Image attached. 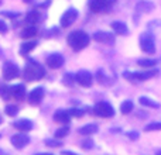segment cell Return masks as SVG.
<instances>
[{
  "label": "cell",
  "mask_w": 161,
  "mask_h": 155,
  "mask_svg": "<svg viewBox=\"0 0 161 155\" xmlns=\"http://www.w3.org/2000/svg\"><path fill=\"white\" fill-rule=\"evenodd\" d=\"M67 41H68V45H69L74 51H80L85 47H88L91 38H89V35L85 31L76 30V31H72V33L68 35Z\"/></svg>",
  "instance_id": "1"
},
{
  "label": "cell",
  "mask_w": 161,
  "mask_h": 155,
  "mask_svg": "<svg viewBox=\"0 0 161 155\" xmlns=\"http://www.w3.org/2000/svg\"><path fill=\"white\" fill-rule=\"evenodd\" d=\"M23 76H24L25 80H40L45 76V71L38 62L36 61H28L27 65L24 67V71H23Z\"/></svg>",
  "instance_id": "2"
},
{
  "label": "cell",
  "mask_w": 161,
  "mask_h": 155,
  "mask_svg": "<svg viewBox=\"0 0 161 155\" xmlns=\"http://www.w3.org/2000/svg\"><path fill=\"white\" fill-rule=\"evenodd\" d=\"M93 113L103 119H110L114 116V109L109 102H97L93 106Z\"/></svg>",
  "instance_id": "3"
},
{
  "label": "cell",
  "mask_w": 161,
  "mask_h": 155,
  "mask_svg": "<svg viewBox=\"0 0 161 155\" xmlns=\"http://www.w3.org/2000/svg\"><path fill=\"white\" fill-rule=\"evenodd\" d=\"M140 47H142V50L144 51L146 54H154L156 52V41H154V37L153 34L150 33H144L140 35Z\"/></svg>",
  "instance_id": "4"
},
{
  "label": "cell",
  "mask_w": 161,
  "mask_h": 155,
  "mask_svg": "<svg viewBox=\"0 0 161 155\" xmlns=\"http://www.w3.org/2000/svg\"><path fill=\"white\" fill-rule=\"evenodd\" d=\"M158 73L157 69H148V71H143V72H125L123 73V78L129 80H147L150 78L156 76Z\"/></svg>",
  "instance_id": "5"
},
{
  "label": "cell",
  "mask_w": 161,
  "mask_h": 155,
  "mask_svg": "<svg viewBox=\"0 0 161 155\" xmlns=\"http://www.w3.org/2000/svg\"><path fill=\"white\" fill-rule=\"evenodd\" d=\"M116 0H89V8L93 13H102V11L110 8Z\"/></svg>",
  "instance_id": "6"
},
{
  "label": "cell",
  "mask_w": 161,
  "mask_h": 155,
  "mask_svg": "<svg viewBox=\"0 0 161 155\" xmlns=\"http://www.w3.org/2000/svg\"><path fill=\"white\" fill-rule=\"evenodd\" d=\"M3 78H4L6 80H11V79H16V78L20 76V69L19 67H17L16 64H13V62L7 61L4 62V65H3Z\"/></svg>",
  "instance_id": "7"
},
{
  "label": "cell",
  "mask_w": 161,
  "mask_h": 155,
  "mask_svg": "<svg viewBox=\"0 0 161 155\" xmlns=\"http://www.w3.org/2000/svg\"><path fill=\"white\" fill-rule=\"evenodd\" d=\"M75 82H78L83 88H89V86H92V83H93V78H92V73L89 72V71L80 69L75 75Z\"/></svg>",
  "instance_id": "8"
},
{
  "label": "cell",
  "mask_w": 161,
  "mask_h": 155,
  "mask_svg": "<svg viewBox=\"0 0 161 155\" xmlns=\"http://www.w3.org/2000/svg\"><path fill=\"white\" fill-rule=\"evenodd\" d=\"M76 19H78V10H76V8H68V10L62 14L59 24H61V27H69L71 24L75 23Z\"/></svg>",
  "instance_id": "9"
},
{
  "label": "cell",
  "mask_w": 161,
  "mask_h": 155,
  "mask_svg": "<svg viewBox=\"0 0 161 155\" xmlns=\"http://www.w3.org/2000/svg\"><path fill=\"white\" fill-rule=\"evenodd\" d=\"M10 141H11V144H13L14 148H17V150H23L25 145H28V142H30V137L24 133H20V134H14V136L11 137Z\"/></svg>",
  "instance_id": "10"
},
{
  "label": "cell",
  "mask_w": 161,
  "mask_h": 155,
  "mask_svg": "<svg viewBox=\"0 0 161 155\" xmlns=\"http://www.w3.org/2000/svg\"><path fill=\"white\" fill-rule=\"evenodd\" d=\"M64 62H65L64 56L58 52L51 54V55L47 58V65L51 68V69H58V68H61L62 65H64Z\"/></svg>",
  "instance_id": "11"
},
{
  "label": "cell",
  "mask_w": 161,
  "mask_h": 155,
  "mask_svg": "<svg viewBox=\"0 0 161 155\" xmlns=\"http://www.w3.org/2000/svg\"><path fill=\"white\" fill-rule=\"evenodd\" d=\"M42 97H44V88H36L30 92V94H28V103L37 106L41 103Z\"/></svg>",
  "instance_id": "12"
},
{
  "label": "cell",
  "mask_w": 161,
  "mask_h": 155,
  "mask_svg": "<svg viewBox=\"0 0 161 155\" xmlns=\"http://www.w3.org/2000/svg\"><path fill=\"white\" fill-rule=\"evenodd\" d=\"M93 40L97 42H103V44H113L114 42V35L106 31H97L93 34Z\"/></svg>",
  "instance_id": "13"
},
{
  "label": "cell",
  "mask_w": 161,
  "mask_h": 155,
  "mask_svg": "<svg viewBox=\"0 0 161 155\" xmlns=\"http://www.w3.org/2000/svg\"><path fill=\"white\" fill-rule=\"evenodd\" d=\"M13 126H14V128H17V130L21 131V133H27V131L33 130L34 124H33V121L28 119H20V120H17V121H14Z\"/></svg>",
  "instance_id": "14"
},
{
  "label": "cell",
  "mask_w": 161,
  "mask_h": 155,
  "mask_svg": "<svg viewBox=\"0 0 161 155\" xmlns=\"http://www.w3.org/2000/svg\"><path fill=\"white\" fill-rule=\"evenodd\" d=\"M10 94H11V97H14L16 100H23L25 96V86L21 85V83L10 86Z\"/></svg>",
  "instance_id": "15"
},
{
  "label": "cell",
  "mask_w": 161,
  "mask_h": 155,
  "mask_svg": "<svg viewBox=\"0 0 161 155\" xmlns=\"http://www.w3.org/2000/svg\"><path fill=\"white\" fill-rule=\"evenodd\" d=\"M54 120L57 123H61V124H68L71 120V114L67 110H57L54 113Z\"/></svg>",
  "instance_id": "16"
},
{
  "label": "cell",
  "mask_w": 161,
  "mask_h": 155,
  "mask_svg": "<svg viewBox=\"0 0 161 155\" xmlns=\"http://www.w3.org/2000/svg\"><path fill=\"white\" fill-rule=\"evenodd\" d=\"M112 30H113L117 35H126V34L129 33L127 25L123 21H113L112 23Z\"/></svg>",
  "instance_id": "17"
},
{
  "label": "cell",
  "mask_w": 161,
  "mask_h": 155,
  "mask_svg": "<svg viewBox=\"0 0 161 155\" xmlns=\"http://www.w3.org/2000/svg\"><path fill=\"white\" fill-rule=\"evenodd\" d=\"M154 8V3L148 2V0H140L136 4V10L140 11V13H147V11H151Z\"/></svg>",
  "instance_id": "18"
},
{
  "label": "cell",
  "mask_w": 161,
  "mask_h": 155,
  "mask_svg": "<svg viewBox=\"0 0 161 155\" xmlns=\"http://www.w3.org/2000/svg\"><path fill=\"white\" fill-rule=\"evenodd\" d=\"M97 130L99 128H97L96 124H86L79 128V134H82V136H92V134L97 133Z\"/></svg>",
  "instance_id": "19"
},
{
  "label": "cell",
  "mask_w": 161,
  "mask_h": 155,
  "mask_svg": "<svg viewBox=\"0 0 161 155\" xmlns=\"http://www.w3.org/2000/svg\"><path fill=\"white\" fill-rule=\"evenodd\" d=\"M36 47H37V41L24 42V44L20 45V54H21V55H27V54L30 52V51H33Z\"/></svg>",
  "instance_id": "20"
},
{
  "label": "cell",
  "mask_w": 161,
  "mask_h": 155,
  "mask_svg": "<svg viewBox=\"0 0 161 155\" xmlns=\"http://www.w3.org/2000/svg\"><path fill=\"white\" fill-rule=\"evenodd\" d=\"M139 102H140V104L146 106V107H153V109H158L160 107V104L156 102V100L150 99V97H146V96L139 97Z\"/></svg>",
  "instance_id": "21"
},
{
  "label": "cell",
  "mask_w": 161,
  "mask_h": 155,
  "mask_svg": "<svg viewBox=\"0 0 161 155\" xmlns=\"http://www.w3.org/2000/svg\"><path fill=\"white\" fill-rule=\"evenodd\" d=\"M36 34H37V28L34 27V25H30V27L24 28V30L21 31L20 37H21V38H31V37H34Z\"/></svg>",
  "instance_id": "22"
},
{
  "label": "cell",
  "mask_w": 161,
  "mask_h": 155,
  "mask_svg": "<svg viewBox=\"0 0 161 155\" xmlns=\"http://www.w3.org/2000/svg\"><path fill=\"white\" fill-rule=\"evenodd\" d=\"M40 21V14L37 11H30L25 16V23L27 24H36V23Z\"/></svg>",
  "instance_id": "23"
},
{
  "label": "cell",
  "mask_w": 161,
  "mask_h": 155,
  "mask_svg": "<svg viewBox=\"0 0 161 155\" xmlns=\"http://www.w3.org/2000/svg\"><path fill=\"white\" fill-rule=\"evenodd\" d=\"M133 107H134V104L131 100H125V102L120 104V111H122L123 114H129L130 111H133Z\"/></svg>",
  "instance_id": "24"
},
{
  "label": "cell",
  "mask_w": 161,
  "mask_h": 155,
  "mask_svg": "<svg viewBox=\"0 0 161 155\" xmlns=\"http://www.w3.org/2000/svg\"><path fill=\"white\" fill-rule=\"evenodd\" d=\"M137 65H139V67H142V68H151V67H156L157 61H156V59H151V58L139 59V61H137Z\"/></svg>",
  "instance_id": "25"
},
{
  "label": "cell",
  "mask_w": 161,
  "mask_h": 155,
  "mask_svg": "<svg viewBox=\"0 0 161 155\" xmlns=\"http://www.w3.org/2000/svg\"><path fill=\"white\" fill-rule=\"evenodd\" d=\"M68 134H69V127L64 126V127L58 128V130L55 131V134H54V138H64V137H67Z\"/></svg>",
  "instance_id": "26"
},
{
  "label": "cell",
  "mask_w": 161,
  "mask_h": 155,
  "mask_svg": "<svg viewBox=\"0 0 161 155\" xmlns=\"http://www.w3.org/2000/svg\"><path fill=\"white\" fill-rule=\"evenodd\" d=\"M4 111H6V114H7V116L13 117V116H16V114L19 113V107H17V106H14V104H7L4 107Z\"/></svg>",
  "instance_id": "27"
},
{
  "label": "cell",
  "mask_w": 161,
  "mask_h": 155,
  "mask_svg": "<svg viewBox=\"0 0 161 155\" xmlns=\"http://www.w3.org/2000/svg\"><path fill=\"white\" fill-rule=\"evenodd\" d=\"M0 96H2L3 99L7 100L8 97L11 96V94H10V86H7V85H0Z\"/></svg>",
  "instance_id": "28"
},
{
  "label": "cell",
  "mask_w": 161,
  "mask_h": 155,
  "mask_svg": "<svg viewBox=\"0 0 161 155\" xmlns=\"http://www.w3.org/2000/svg\"><path fill=\"white\" fill-rule=\"evenodd\" d=\"M74 83H75V75H72V73H65L64 75V85L72 86Z\"/></svg>",
  "instance_id": "29"
},
{
  "label": "cell",
  "mask_w": 161,
  "mask_h": 155,
  "mask_svg": "<svg viewBox=\"0 0 161 155\" xmlns=\"http://www.w3.org/2000/svg\"><path fill=\"white\" fill-rule=\"evenodd\" d=\"M45 145H48V147H62V141H59V140H45Z\"/></svg>",
  "instance_id": "30"
},
{
  "label": "cell",
  "mask_w": 161,
  "mask_h": 155,
  "mask_svg": "<svg viewBox=\"0 0 161 155\" xmlns=\"http://www.w3.org/2000/svg\"><path fill=\"white\" fill-rule=\"evenodd\" d=\"M144 130L146 131H157V130H161V123H151V124L146 126Z\"/></svg>",
  "instance_id": "31"
},
{
  "label": "cell",
  "mask_w": 161,
  "mask_h": 155,
  "mask_svg": "<svg viewBox=\"0 0 161 155\" xmlns=\"http://www.w3.org/2000/svg\"><path fill=\"white\" fill-rule=\"evenodd\" d=\"M82 148H85V150H92V148H93V141H92L91 138H86V140H83L82 141Z\"/></svg>",
  "instance_id": "32"
},
{
  "label": "cell",
  "mask_w": 161,
  "mask_h": 155,
  "mask_svg": "<svg viewBox=\"0 0 161 155\" xmlns=\"http://www.w3.org/2000/svg\"><path fill=\"white\" fill-rule=\"evenodd\" d=\"M69 114L71 116H75V117H80V116H83V111L79 110V109H71Z\"/></svg>",
  "instance_id": "33"
},
{
  "label": "cell",
  "mask_w": 161,
  "mask_h": 155,
  "mask_svg": "<svg viewBox=\"0 0 161 155\" xmlns=\"http://www.w3.org/2000/svg\"><path fill=\"white\" fill-rule=\"evenodd\" d=\"M127 137H129L130 140H133V141H134V140H137V138L140 137V134L137 133V131H129V133H127Z\"/></svg>",
  "instance_id": "34"
},
{
  "label": "cell",
  "mask_w": 161,
  "mask_h": 155,
  "mask_svg": "<svg viewBox=\"0 0 161 155\" xmlns=\"http://www.w3.org/2000/svg\"><path fill=\"white\" fill-rule=\"evenodd\" d=\"M7 33V24H6L3 20H0V34Z\"/></svg>",
  "instance_id": "35"
},
{
  "label": "cell",
  "mask_w": 161,
  "mask_h": 155,
  "mask_svg": "<svg viewBox=\"0 0 161 155\" xmlns=\"http://www.w3.org/2000/svg\"><path fill=\"white\" fill-rule=\"evenodd\" d=\"M3 14L7 17H17V13H8V11H3Z\"/></svg>",
  "instance_id": "36"
},
{
  "label": "cell",
  "mask_w": 161,
  "mask_h": 155,
  "mask_svg": "<svg viewBox=\"0 0 161 155\" xmlns=\"http://www.w3.org/2000/svg\"><path fill=\"white\" fill-rule=\"evenodd\" d=\"M61 155H79V154H76V152H72V151H62Z\"/></svg>",
  "instance_id": "37"
},
{
  "label": "cell",
  "mask_w": 161,
  "mask_h": 155,
  "mask_svg": "<svg viewBox=\"0 0 161 155\" xmlns=\"http://www.w3.org/2000/svg\"><path fill=\"white\" fill-rule=\"evenodd\" d=\"M0 155H8V154H7V152H4L3 150H0Z\"/></svg>",
  "instance_id": "38"
},
{
  "label": "cell",
  "mask_w": 161,
  "mask_h": 155,
  "mask_svg": "<svg viewBox=\"0 0 161 155\" xmlns=\"http://www.w3.org/2000/svg\"><path fill=\"white\" fill-rule=\"evenodd\" d=\"M36 155H53V154H48V152H41V154H36Z\"/></svg>",
  "instance_id": "39"
},
{
  "label": "cell",
  "mask_w": 161,
  "mask_h": 155,
  "mask_svg": "<svg viewBox=\"0 0 161 155\" xmlns=\"http://www.w3.org/2000/svg\"><path fill=\"white\" fill-rule=\"evenodd\" d=\"M24 2L25 3H30V2H33V0H24Z\"/></svg>",
  "instance_id": "40"
},
{
  "label": "cell",
  "mask_w": 161,
  "mask_h": 155,
  "mask_svg": "<svg viewBox=\"0 0 161 155\" xmlns=\"http://www.w3.org/2000/svg\"><path fill=\"white\" fill-rule=\"evenodd\" d=\"M157 155H161V151H158V152H157Z\"/></svg>",
  "instance_id": "41"
},
{
  "label": "cell",
  "mask_w": 161,
  "mask_h": 155,
  "mask_svg": "<svg viewBox=\"0 0 161 155\" xmlns=\"http://www.w3.org/2000/svg\"><path fill=\"white\" fill-rule=\"evenodd\" d=\"M0 123H2V117H0Z\"/></svg>",
  "instance_id": "42"
},
{
  "label": "cell",
  "mask_w": 161,
  "mask_h": 155,
  "mask_svg": "<svg viewBox=\"0 0 161 155\" xmlns=\"http://www.w3.org/2000/svg\"><path fill=\"white\" fill-rule=\"evenodd\" d=\"M0 4H2V0H0Z\"/></svg>",
  "instance_id": "43"
},
{
  "label": "cell",
  "mask_w": 161,
  "mask_h": 155,
  "mask_svg": "<svg viewBox=\"0 0 161 155\" xmlns=\"http://www.w3.org/2000/svg\"><path fill=\"white\" fill-rule=\"evenodd\" d=\"M0 137H2V136H0Z\"/></svg>",
  "instance_id": "44"
}]
</instances>
